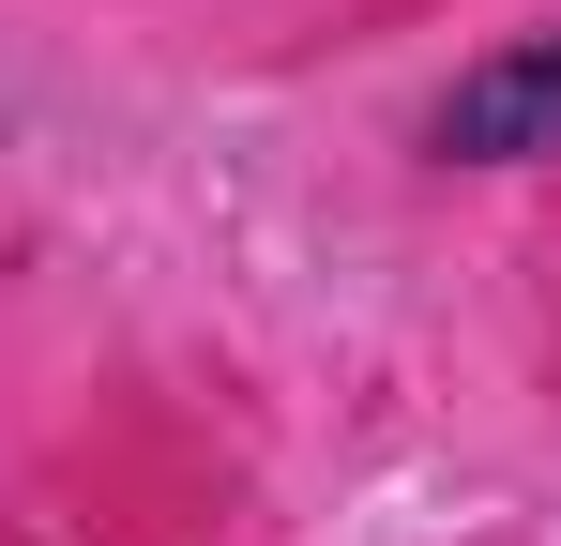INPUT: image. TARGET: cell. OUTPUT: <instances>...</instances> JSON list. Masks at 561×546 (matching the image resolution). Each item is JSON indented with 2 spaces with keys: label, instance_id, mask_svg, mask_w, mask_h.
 <instances>
[{
  "label": "cell",
  "instance_id": "cell-1",
  "mask_svg": "<svg viewBox=\"0 0 561 546\" xmlns=\"http://www.w3.org/2000/svg\"><path fill=\"white\" fill-rule=\"evenodd\" d=\"M440 152L456 168H547L561 152V31H531V46H501L440 91Z\"/></svg>",
  "mask_w": 561,
  "mask_h": 546
}]
</instances>
